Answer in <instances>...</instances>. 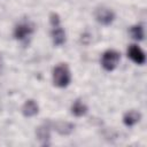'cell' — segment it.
I'll return each instance as SVG.
<instances>
[{
    "instance_id": "cell-11",
    "label": "cell",
    "mask_w": 147,
    "mask_h": 147,
    "mask_svg": "<svg viewBox=\"0 0 147 147\" xmlns=\"http://www.w3.org/2000/svg\"><path fill=\"white\" fill-rule=\"evenodd\" d=\"M70 110H71V114H72L74 116H76V117H83V116H85V115L87 114L88 108H87V106H86L82 100L77 99V100H75L74 103L71 105Z\"/></svg>"
},
{
    "instance_id": "cell-4",
    "label": "cell",
    "mask_w": 147,
    "mask_h": 147,
    "mask_svg": "<svg viewBox=\"0 0 147 147\" xmlns=\"http://www.w3.org/2000/svg\"><path fill=\"white\" fill-rule=\"evenodd\" d=\"M33 32V25L29 22H22L17 24L14 29V38L17 40H24L26 37L32 34Z\"/></svg>"
},
{
    "instance_id": "cell-13",
    "label": "cell",
    "mask_w": 147,
    "mask_h": 147,
    "mask_svg": "<svg viewBox=\"0 0 147 147\" xmlns=\"http://www.w3.org/2000/svg\"><path fill=\"white\" fill-rule=\"evenodd\" d=\"M49 23H51L52 28H53V26L61 25V18H60V16H59L57 13H54V11H53V13L49 14Z\"/></svg>"
},
{
    "instance_id": "cell-12",
    "label": "cell",
    "mask_w": 147,
    "mask_h": 147,
    "mask_svg": "<svg viewBox=\"0 0 147 147\" xmlns=\"http://www.w3.org/2000/svg\"><path fill=\"white\" fill-rule=\"evenodd\" d=\"M130 34H131V37H132L134 40H138V41L144 40L145 32H144L142 25H141V24H136V25L131 26V28H130Z\"/></svg>"
},
{
    "instance_id": "cell-2",
    "label": "cell",
    "mask_w": 147,
    "mask_h": 147,
    "mask_svg": "<svg viewBox=\"0 0 147 147\" xmlns=\"http://www.w3.org/2000/svg\"><path fill=\"white\" fill-rule=\"evenodd\" d=\"M121 60L119 52L115 49H107L101 56V65L106 71H114Z\"/></svg>"
},
{
    "instance_id": "cell-8",
    "label": "cell",
    "mask_w": 147,
    "mask_h": 147,
    "mask_svg": "<svg viewBox=\"0 0 147 147\" xmlns=\"http://www.w3.org/2000/svg\"><path fill=\"white\" fill-rule=\"evenodd\" d=\"M21 110H22V114H23L24 117H33V116H36L38 114L39 106L34 100L29 99L23 103Z\"/></svg>"
},
{
    "instance_id": "cell-3",
    "label": "cell",
    "mask_w": 147,
    "mask_h": 147,
    "mask_svg": "<svg viewBox=\"0 0 147 147\" xmlns=\"http://www.w3.org/2000/svg\"><path fill=\"white\" fill-rule=\"evenodd\" d=\"M94 17L98 23L102 24V25H109L114 22L115 20V13L107 7H98L94 11Z\"/></svg>"
},
{
    "instance_id": "cell-1",
    "label": "cell",
    "mask_w": 147,
    "mask_h": 147,
    "mask_svg": "<svg viewBox=\"0 0 147 147\" xmlns=\"http://www.w3.org/2000/svg\"><path fill=\"white\" fill-rule=\"evenodd\" d=\"M71 82V72L67 63H60L53 69V84L56 87H67Z\"/></svg>"
},
{
    "instance_id": "cell-5",
    "label": "cell",
    "mask_w": 147,
    "mask_h": 147,
    "mask_svg": "<svg viewBox=\"0 0 147 147\" xmlns=\"http://www.w3.org/2000/svg\"><path fill=\"white\" fill-rule=\"evenodd\" d=\"M127 56L139 65H142L146 62L145 52L138 45H130V47L127 48Z\"/></svg>"
},
{
    "instance_id": "cell-6",
    "label": "cell",
    "mask_w": 147,
    "mask_h": 147,
    "mask_svg": "<svg viewBox=\"0 0 147 147\" xmlns=\"http://www.w3.org/2000/svg\"><path fill=\"white\" fill-rule=\"evenodd\" d=\"M51 125L52 129H54L61 136H69L75 130V124L65 121H56L54 123H51Z\"/></svg>"
},
{
    "instance_id": "cell-10",
    "label": "cell",
    "mask_w": 147,
    "mask_h": 147,
    "mask_svg": "<svg viewBox=\"0 0 147 147\" xmlns=\"http://www.w3.org/2000/svg\"><path fill=\"white\" fill-rule=\"evenodd\" d=\"M141 119V114L138 110L131 109L129 111H126L123 116V123L126 126H133L137 123H139V121Z\"/></svg>"
},
{
    "instance_id": "cell-7",
    "label": "cell",
    "mask_w": 147,
    "mask_h": 147,
    "mask_svg": "<svg viewBox=\"0 0 147 147\" xmlns=\"http://www.w3.org/2000/svg\"><path fill=\"white\" fill-rule=\"evenodd\" d=\"M51 129H52L51 122H45V123H42L41 125H39L37 127L36 134H37V138L41 141L42 145H47V141L51 138Z\"/></svg>"
},
{
    "instance_id": "cell-9",
    "label": "cell",
    "mask_w": 147,
    "mask_h": 147,
    "mask_svg": "<svg viewBox=\"0 0 147 147\" xmlns=\"http://www.w3.org/2000/svg\"><path fill=\"white\" fill-rule=\"evenodd\" d=\"M51 36H52L53 44L55 46H62L65 42V32L61 25L53 26L51 31Z\"/></svg>"
}]
</instances>
